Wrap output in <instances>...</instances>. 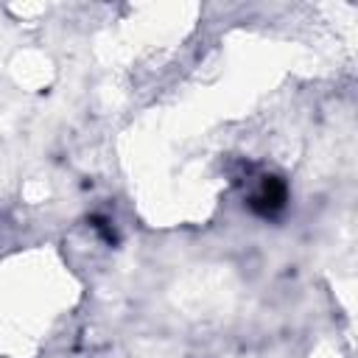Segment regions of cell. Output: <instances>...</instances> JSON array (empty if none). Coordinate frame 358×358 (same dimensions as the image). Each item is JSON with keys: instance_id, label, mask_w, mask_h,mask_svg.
I'll use <instances>...</instances> for the list:
<instances>
[{"instance_id": "1", "label": "cell", "mask_w": 358, "mask_h": 358, "mask_svg": "<svg viewBox=\"0 0 358 358\" xmlns=\"http://www.w3.org/2000/svg\"><path fill=\"white\" fill-rule=\"evenodd\" d=\"M246 204L260 218H277L288 204V185L274 173H263L246 193Z\"/></svg>"}]
</instances>
